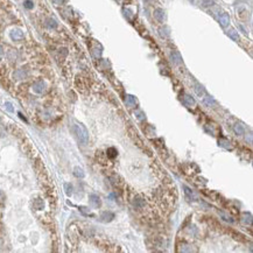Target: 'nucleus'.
Listing matches in <instances>:
<instances>
[{
	"mask_svg": "<svg viewBox=\"0 0 253 253\" xmlns=\"http://www.w3.org/2000/svg\"><path fill=\"white\" fill-rule=\"evenodd\" d=\"M47 26L49 27V28H52V29H55L56 27H57V22H56V20H54V19H48L47 20Z\"/></svg>",
	"mask_w": 253,
	"mask_h": 253,
	"instance_id": "f3484780",
	"label": "nucleus"
},
{
	"mask_svg": "<svg viewBox=\"0 0 253 253\" xmlns=\"http://www.w3.org/2000/svg\"><path fill=\"white\" fill-rule=\"evenodd\" d=\"M23 5H25L26 8H29V10H32L34 7V4H33L32 0H26V1L23 3Z\"/></svg>",
	"mask_w": 253,
	"mask_h": 253,
	"instance_id": "5701e85b",
	"label": "nucleus"
},
{
	"mask_svg": "<svg viewBox=\"0 0 253 253\" xmlns=\"http://www.w3.org/2000/svg\"><path fill=\"white\" fill-rule=\"evenodd\" d=\"M89 199H90V203H91L95 208H99V206L102 205L100 198H99L97 195H95V194H91V195L89 196Z\"/></svg>",
	"mask_w": 253,
	"mask_h": 253,
	"instance_id": "39448f33",
	"label": "nucleus"
},
{
	"mask_svg": "<svg viewBox=\"0 0 253 253\" xmlns=\"http://www.w3.org/2000/svg\"><path fill=\"white\" fill-rule=\"evenodd\" d=\"M219 23H221L222 27H226V26L230 23V16H229V14L223 13V14L219 16Z\"/></svg>",
	"mask_w": 253,
	"mask_h": 253,
	"instance_id": "423d86ee",
	"label": "nucleus"
},
{
	"mask_svg": "<svg viewBox=\"0 0 253 253\" xmlns=\"http://www.w3.org/2000/svg\"><path fill=\"white\" fill-rule=\"evenodd\" d=\"M228 35L232 38V40H234V41H238L239 40V36H238V33L234 30V29H231L229 33H228Z\"/></svg>",
	"mask_w": 253,
	"mask_h": 253,
	"instance_id": "a211bd4d",
	"label": "nucleus"
},
{
	"mask_svg": "<svg viewBox=\"0 0 253 253\" xmlns=\"http://www.w3.org/2000/svg\"><path fill=\"white\" fill-rule=\"evenodd\" d=\"M74 174H75L76 177H80V179L84 177V172H83L82 168H79V167H76V168H75V169H74Z\"/></svg>",
	"mask_w": 253,
	"mask_h": 253,
	"instance_id": "4468645a",
	"label": "nucleus"
},
{
	"mask_svg": "<svg viewBox=\"0 0 253 253\" xmlns=\"http://www.w3.org/2000/svg\"><path fill=\"white\" fill-rule=\"evenodd\" d=\"M46 89V83L43 80H37L33 84V91L35 94H42Z\"/></svg>",
	"mask_w": 253,
	"mask_h": 253,
	"instance_id": "7ed1b4c3",
	"label": "nucleus"
},
{
	"mask_svg": "<svg viewBox=\"0 0 253 253\" xmlns=\"http://www.w3.org/2000/svg\"><path fill=\"white\" fill-rule=\"evenodd\" d=\"M183 103H184V105H187V106H194V105L196 104L195 99H194L191 96H189V95H186V96H184Z\"/></svg>",
	"mask_w": 253,
	"mask_h": 253,
	"instance_id": "0eeeda50",
	"label": "nucleus"
},
{
	"mask_svg": "<svg viewBox=\"0 0 253 253\" xmlns=\"http://www.w3.org/2000/svg\"><path fill=\"white\" fill-rule=\"evenodd\" d=\"M135 113H137V114H138V116H139V117H138V118H139V119H142V118H144V117H145V116H144V114H142V112H140V111H138V112H135Z\"/></svg>",
	"mask_w": 253,
	"mask_h": 253,
	"instance_id": "393cba45",
	"label": "nucleus"
},
{
	"mask_svg": "<svg viewBox=\"0 0 253 253\" xmlns=\"http://www.w3.org/2000/svg\"><path fill=\"white\" fill-rule=\"evenodd\" d=\"M154 18L157 22H163L166 20V13L162 8H156L154 11Z\"/></svg>",
	"mask_w": 253,
	"mask_h": 253,
	"instance_id": "20e7f679",
	"label": "nucleus"
},
{
	"mask_svg": "<svg viewBox=\"0 0 253 253\" xmlns=\"http://www.w3.org/2000/svg\"><path fill=\"white\" fill-rule=\"evenodd\" d=\"M160 35L162 37H168V36H169V29H168L167 27L160 28Z\"/></svg>",
	"mask_w": 253,
	"mask_h": 253,
	"instance_id": "6ab92c4d",
	"label": "nucleus"
},
{
	"mask_svg": "<svg viewBox=\"0 0 253 253\" xmlns=\"http://www.w3.org/2000/svg\"><path fill=\"white\" fill-rule=\"evenodd\" d=\"M106 154H107V156H109V157H116V156H117V154H118V152H117V149H116V148L111 147V148H109V149L106 151Z\"/></svg>",
	"mask_w": 253,
	"mask_h": 253,
	"instance_id": "2eb2a0df",
	"label": "nucleus"
},
{
	"mask_svg": "<svg viewBox=\"0 0 253 253\" xmlns=\"http://www.w3.org/2000/svg\"><path fill=\"white\" fill-rule=\"evenodd\" d=\"M183 189L186 190V195H187V197H188L189 199H191V201H192V199H195V198H196V196H195L194 191H192L191 189H189L187 186H184V187H183Z\"/></svg>",
	"mask_w": 253,
	"mask_h": 253,
	"instance_id": "9b49d317",
	"label": "nucleus"
},
{
	"mask_svg": "<svg viewBox=\"0 0 253 253\" xmlns=\"http://www.w3.org/2000/svg\"><path fill=\"white\" fill-rule=\"evenodd\" d=\"M233 130H234V133H236L237 135H243V134L245 133V130H244V127H243L241 125H238V124L234 126V129H233Z\"/></svg>",
	"mask_w": 253,
	"mask_h": 253,
	"instance_id": "ddd939ff",
	"label": "nucleus"
},
{
	"mask_svg": "<svg viewBox=\"0 0 253 253\" xmlns=\"http://www.w3.org/2000/svg\"><path fill=\"white\" fill-rule=\"evenodd\" d=\"M72 131L76 135L77 141L80 145H83V146L88 145V142H89V132H88L85 126L82 125V124H75L72 126Z\"/></svg>",
	"mask_w": 253,
	"mask_h": 253,
	"instance_id": "f257e3e1",
	"label": "nucleus"
},
{
	"mask_svg": "<svg viewBox=\"0 0 253 253\" xmlns=\"http://www.w3.org/2000/svg\"><path fill=\"white\" fill-rule=\"evenodd\" d=\"M64 190H65V194H67L68 196H70V195L72 194V186H71L70 183H65V184H64Z\"/></svg>",
	"mask_w": 253,
	"mask_h": 253,
	"instance_id": "aec40b11",
	"label": "nucleus"
},
{
	"mask_svg": "<svg viewBox=\"0 0 253 253\" xmlns=\"http://www.w3.org/2000/svg\"><path fill=\"white\" fill-rule=\"evenodd\" d=\"M202 5H203L204 7L212 6V5H214V0H203V1H202Z\"/></svg>",
	"mask_w": 253,
	"mask_h": 253,
	"instance_id": "4be33fe9",
	"label": "nucleus"
},
{
	"mask_svg": "<svg viewBox=\"0 0 253 253\" xmlns=\"http://www.w3.org/2000/svg\"><path fill=\"white\" fill-rule=\"evenodd\" d=\"M43 206H45V203H43V201H42V199H36L35 201V203H34V208L35 209L42 210V209H43Z\"/></svg>",
	"mask_w": 253,
	"mask_h": 253,
	"instance_id": "dca6fc26",
	"label": "nucleus"
},
{
	"mask_svg": "<svg viewBox=\"0 0 253 253\" xmlns=\"http://www.w3.org/2000/svg\"><path fill=\"white\" fill-rule=\"evenodd\" d=\"M172 61L175 64H180L182 62V58H181V56H180V54L177 52H173L172 53Z\"/></svg>",
	"mask_w": 253,
	"mask_h": 253,
	"instance_id": "1a4fd4ad",
	"label": "nucleus"
},
{
	"mask_svg": "<svg viewBox=\"0 0 253 253\" xmlns=\"http://www.w3.org/2000/svg\"><path fill=\"white\" fill-rule=\"evenodd\" d=\"M10 36H11V38H12L13 41H20V40L23 38L25 35H23V32H22L21 29H19V28H14V29L11 30Z\"/></svg>",
	"mask_w": 253,
	"mask_h": 253,
	"instance_id": "f03ea898",
	"label": "nucleus"
},
{
	"mask_svg": "<svg viewBox=\"0 0 253 253\" xmlns=\"http://www.w3.org/2000/svg\"><path fill=\"white\" fill-rule=\"evenodd\" d=\"M127 103H129V104H131L132 106H135V104H137V100H135V98H134L133 96H127Z\"/></svg>",
	"mask_w": 253,
	"mask_h": 253,
	"instance_id": "412c9836",
	"label": "nucleus"
},
{
	"mask_svg": "<svg viewBox=\"0 0 253 253\" xmlns=\"http://www.w3.org/2000/svg\"><path fill=\"white\" fill-rule=\"evenodd\" d=\"M144 204H145V202H144V199H142V198H140V197H135V198H134V201H133V205H134L135 208H138V209L142 208V206H144Z\"/></svg>",
	"mask_w": 253,
	"mask_h": 253,
	"instance_id": "f8f14e48",
	"label": "nucleus"
},
{
	"mask_svg": "<svg viewBox=\"0 0 253 253\" xmlns=\"http://www.w3.org/2000/svg\"><path fill=\"white\" fill-rule=\"evenodd\" d=\"M4 57V49H3V47L0 46V60H1Z\"/></svg>",
	"mask_w": 253,
	"mask_h": 253,
	"instance_id": "b1692460",
	"label": "nucleus"
},
{
	"mask_svg": "<svg viewBox=\"0 0 253 253\" xmlns=\"http://www.w3.org/2000/svg\"><path fill=\"white\" fill-rule=\"evenodd\" d=\"M113 218H114V214H113V212L105 211V212L102 214V219H103L104 222H111Z\"/></svg>",
	"mask_w": 253,
	"mask_h": 253,
	"instance_id": "6e6552de",
	"label": "nucleus"
},
{
	"mask_svg": "<svg viewBox=\"0 0 253 253\" xmlns=\"http://www.w3.org/2000/svg\"><path fill=\"white\" fill-rule=\"evenodd\" d=\"M25 77H26V72L22 69H19L14 72V78L15 79H23Z\"/></svg>",
	"mask_w": 253,
	"mask_h": 253,
	"instance_id": "9d476101",
	"label": "nucleus"
}]
</instances>
